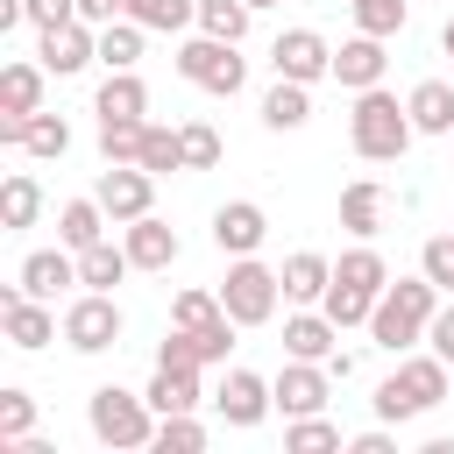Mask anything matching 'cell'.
Returning <instances> with one entry per match:
<instances>
[{"label":"cell","instance_id":"cell-1","mask_svg":"<svg viewBox=\"0 0 454 454\" xmlns=\"http://www.w3.org/2000/svg\"><path fill=\"white\" fill-rule=\"evenodd\" d=\"M447 397H454V362H440L433 348L426 355H397V369L376 383V419L383 426H404V419H426Z\"/></svg>","mask_w":454,"mask_h":454},{"label":"cell","instance_id":"cell-2","mask_svg":"<svg viewBox=\"0 0 454 454\" xmlns=\"http://www.w3.org/2000/svg\"><path fill=\"white\" fill-rule=\"evenodd\" d=\"M433 312H440V284L426 270L419 277H390L383 298H376V312H369V340L390 348V355H411V340H426Z\"/></svg>","mask_w":454,"mask_h":454},{"label":"cell","instance_id":"cell-3","mask_svg":"<svg viewBox=\"0 0 454 454\" xmlns=\"http://www.w3.org/2000/svg\"><path fill=\"white\" fill-rule=\"evenodd\" d=\"M411 106L397 99V92H383V85H369V92H355V106H348V142H355V156L362 163H397L404 149H411Z\"/></svg>","mask_w":454,"mask_h":454},{"label":"cell","instance_id":"cell-4","mask_svg":"<svg viewBox=\"0 0 454 454\" xmlns=\"http://www.w3.org/2000/svg\"><path fill=\"white\" fill-rule=\"evenodd\" d=\"M85 426H92V440L114 447V454L156 447V404H149L142 390H121V383H99V390L85 397Z\"/></svg>","mask_w":454,"mask_h":454},{"label":"cell","instance_id":"cell-5","mask_svg":"<svg viewBox=\"0 0 454 454\" xmlns=\"http://www.w3.org/2000/svg\"><path fill=\"white\" fill-rule=\"evenodd\" d=\"M277 298H284V270L255 262V255H227V277H220V305L234 326H270L277 319Z\"/></svg>","mask_w":454,"mask_h":454},{"label":"cell","instance_id":"cell-6","mask_svg":"<svg viewBox=\"0 0 454 454\" xmlns=\"http://www.w3.org/2000/svg\"><path fill=\"white\" fill-rule=\"evenodd\" d=\"M177 78H192L199 92H213V99H234L241 85H248V57H241V43H220V35H192V43H177Z\"/></svg>","mask_w":454,"mask_h":454},{"label":"cell","instance_id":"cell-7","mask_svg":"<svg viewBox=\"0 0 454 454\" xmlns=\"http://www.w3.org/2000/svg\"><path fill=\"white\" fill-rule=\"evenodd\" d=\"M121 305H114V291H78L71 305H64V348L71 355H106V348H121Z\"/></svg>","mask_w":454,"mask_h":454},{"label":"cell","instance_id":"cell-8","mask_svg":"<svg viewBox=\"0 0 454 454\" xmlns=\"http://www.w3.org/2000/svg\"><path fill=\"white\" fill-rule=\"evenodd\" d=\"M92 199L106 206V220H114V227H128V220L156 213V170H142V163H106V170H99V184H92Z\"/></svg>","mask_w":454,"mask_h":454},{"label":"cell","instance_id":"cell-9","mask_svg":"<svg viewBox=\"0 0 454 454\" xmlns=\"http://www.w3.org/2000/svg\"><path fill=\"white\" fill-rule=\"evenodd\" d=\"M0 326H7V348H21V355H35V348H50L64 333V319L50 312V298H28L21 284L0 291Z\"/></svg>","mask_w":454,"mask_h":454},{"label":"cell","instance_id":"cell-10","mask_svg":"<svg viewBox=\"0 0 454 454\" xmlns=\"http://www.w3.org/2000/svg\"><path fill=\"white\" fill-rule=\"evenodd\" d=\"M270 390H277V411H284V419H305V411H326V397H333V369H326V362H298V355H284V369L270 376Z\"/></svg>","mask_w":454,"mask_h":454},{"label":"cell","instance_id":"cell-11","mask_svg":"<svg viewBox=\"0 0 454 454\" xmlns=\"http://www.w3.org/2000/svg\"><path fill=\"white\" fill-rule=\"evenodd\" d=\"M43 43H35V64L50 71V78H71V71H85V64H99V28L92 21H57V28H35Z\"/></svg>","mask_w":454,"mask_h":454},{"label":"cell","instance_id":"cell-12","mask_svg":"<svg viewBox=\"0 0 454 454\" xmlns=\"http://www.w3.org/2000/svg\"><path fill=\"white\" fill-rule=\"evenodd\" d=\"M270 64H277V78L319 85V78H333V43H326L319 28H284V35L270 43Z\"/></svg>","mask_w":454,"mask_h":454},{"label":"cell","instance_id":"cell-13","mask_svg":"<svg viewBox=\"0 0 454 454\" xmlns=\"http://www.w3.org/2000/svg\"><path fill=\"white\" fill-rule=\"evenodd\" d=\"M213 411H220L234 433H248V426H262V419L277 411V390H270V376H255V369H227V383L213 390Z\"/></svg>","mask_w":454,"mask_h":454},{"label":"cell","instance_id":"cell-14","mask_svg":"<svg viewBox=\"0 0 454 454\" xmlns=\"http://www.w3.org/2000/svg\"><path fill=\"white\" fill-rule=\"evenodd\" d=\"M43 78H50L43 64H7V71H0V142H7V149L21 142V121L43 114Z\"/></svg>","mask_w":454,"mask_h":454},{"label":"cell","instance_id":"cell-15","mask_svg":"<svg viewBox=\"0 0 454 454\" xmlns=\"http://www.w3.org/2000/svg\"><path fill=\"white\" fill-rule=\"evenodd\" d=\"M270 241V213L255 206V199H227L220 213H213V248L220 255H255Z\"/></svg>","mask_w":454,"mask_h":454},{"label":"cell","instance_id":"cell-16","mask_svg":"<svg viewBox=\"0 0 454 454\" xmlns=\"http://www.w3.org/2000/svg\"><path fill=\"white\" fill-rule=\"evenodd\" d=\"M383 71H390V50H383V35H348L340 50H333V78L348 85V92H369V85H383Z\"/></svg>","mask_w":454,"mask_h":454},{"label":"cell","instance_id":"cell-17","mask_svg":"<svg viewBox=\"0 0 454 454\" xmlns=\"http://www.w3.org/2000/svg\"><path fill=\"white\" fill-rule=\"evenodd\" d=\"M121 241H128V255H135V270H170V262L184 255V241H177V227H170V220H156V213H142V220H128V227H121Z\"/></svg>","mask_w":454,"mask_h":454},{"label":"cell","instance_id":"cell-18","mask_svg":"<svg viewBox=\"0 0 454 454\" xmlns=\"http://www.w3.org/2000/svg\"><path fill=\"white\" fill-rule=\"evenodd\" d=\"M78 284V248H35L28 262H21V291L28 298H57V291H71Z\"/></svg>","mask_w":454,"mask_h":454},{"label":"cell","instance_id":"cell-19","mask_svg":"<svg viewBox=\"0 0 454 454\" xmlns=\"http://www.w3.org/2000/svg\"><path fill=\"white\" fill-rule=\"evenodd\" d=\"M333 340H340V326L319 305H305V312L284 319V355H298V362H333Z\"/></svg>","mask_w":454,"mask_h":454},{"label":"cell","instance_id":"cell-20","mask_svg":"<svg viewBox=\"0 0 454 454\" xmlns=\"http://www.w3.org/2000/svg\"><path fill=\"white\" fill-rule=\"evenodd\" d=\"M383 213H390V192H383L376 177H355V184L340 192V227H348L355 241H369V234H383Z\"/></svg>","mask_w":454,"mask_h":454},{"label":"cell","instance_id":"cell-21","mask_svg":"<svg viewBox=\"0 0 454 454\" xmlns=\"http://www.w3.org/2000/svg\"><path fill=\"white\" fill-rule=\"evenodd\" d=\"M305 121H312V85L277 78V85L262 92V128H270V135H298Z\"/></svg>","mask_w":454,"mask_h":454},{"label":"cell","instance_id":"cell-22","mask_svg":"<svg viewBox=\"0 0 454 454\" xmlns=\"http://www.w3.org/2000/svg\"><path fill=\"white\" fill-rule=\"evenodd\" d=\"M404 106H411V128L419 135H454V85L447 78H419L404 92Z\"/></svg>","mask_w":454,"mask_h":454},{"label":"cell","instance_id":"cell-23","mask_svg":"<svg viewBox=\"0 0 454 454\" xmlns=\"http://www.w3.org/2000/svg\"><path fill=\"white\" fill-rule=\"evenodd\" d=\"M92 114H99V121H149V85H142L135 71H106Z\"/></svg>","mask_w":454,"mask_h":454},{"label":"cell","instance_id":"cell-24","mask_svg":"<svg viewBox=\"0 0 454 454\" xmlns=\"http://www.w3.org/2000/svg\"><path fill=\"white\" fill-rule=\"evenodd\" d=\"M326 284H333V262H326L319 248L284 255V298H291V305H319V298H326Z\"/></svg>","mask_w":454,"mask_h":454},{"label":"cell","instance_id":"cell-25","mask_svg":"<svg viewBox=\"0 0 454 454\" xmlns=\"http://www.w3.org/2000/svg\"><path fill=\"white\" fill-rule=\"evenodd\" d=\"M128 270H135L128 241H92V248H78V284H85V291H114Z\"/></svg>","mask_w":454,"mask_h":454},{"label":"cell","instance_id":"cell-26","mask_svg":"<svg viewBox=\"0 0 454 454\" xmlns=\"http://www.w3.org/2000/svg\"><path fill=\"white\" fill-rule=\"evenodd\" d=\"M57 241H64V248L106 241V206H99V199H64V206H57Z\"/></svg>","mask_w":454,"mask_h":454},{"label":"cell","instance_id":"cell-27","mask_svg":"<svg viewBox=\"0 0 454 454\" xmlns=\"http://www.w3.org/2000/svg\"><path fill=\"white\" fill-rule=\"evenodd\" d=\"M149 404H156V419H170V411H199V369H156L149 376V390H142Z\"/></svg>","mask_w":454,"mask_h":454},{"label":"cell","instance_id":"cell-28","mask_svg":"<svg viewBox=\"0 0 454 454\" xmlns=\"http://www.w3.org/2000/svg\"><path fill=\"white\" fill-rule=\"evenodd\" d=\"M14 149H28L35 163H57V156L71 149V121L43 106V114H28V121H21V142H14Z\"/></svg>","mask_w":454,"mask_h":454},{"label":"cell","instance_id":"cell-29","mask_svg":"<svg viewBox=\"0 0 454 454\" xmlns=\"http://www.w3.org/2000/svg\"><path fill=\"white\" fill-rule=\"evenodd\" d=\"M128 21H142L149 35H177L199 28V0H128Z\"/></svg>","mask_w":454,"mask_h":454},{"label":"cell","instance_id":"cell-30","mask_svg":"<svg viewBox=\"0 0 454 454\" xmlns=\"http://www.w3.org/2000/svg\"><path fill=\"white\" fill-rule=\"evenodd\" d=\"M142 35H149V28L128 21V14L106 21V28H99V64H106V71H135V64H142Z\"/></svg>","mask_w":454,"mask_h":454},{"label":"cell","instance_id":"cell-31","mask_svg":"<svg viewBox=\"0 0 454 454\" xmlns=\"http://www.w3.org/2000/svg\"><path fill=\"white\" fill-rule=\"evenodd\" d=\"M35 220H43V184L28 170H14L0 184V227H35Z\"/></svg>","mask_w":454,"mask_h":454},{"label":"cell","instance_id":"cell-32","mask_svg":"<svg viewBox=\"0 0 454 454\" xmlns=\"http://www.w3.org/2000/svg\"><path fill=\"white\" fill-rule=\"evenodd\" d=\"M142 170L177 177V170H184V135H177V128H163V121H149V128H142Z\"/></svg>","mask_w":454,"mask_h":454},{"label":"cell","instance_id":"cell-33","mask_svg":"<svg viewBox=\"0 0 454 454\" xmlns=\"http://www.w3.org/2000/svg\"><path fill=\"white\" fill-rule=\"evenodd\" d=\"M333 277H340V284H355V291H369V298H383V284H390V262H383V255L362 241V248H348V255L333 262Z\"/></svg>","mask_w":454,"mask_h":454},{"label":"cell","instance_id":"cell-34","mask_svg":"<svg viewBox=\"0 0 454 454\" xmlns=\"http://www.w3.org/2000/svg\"><path fill=\"white\" fill-rule=\"evenodd\" d=\"M319 312H326V319H333V326L348 333V326H369V312H376V298L333 277V284H326V298H319Z\"/></svg>","mask_w":454,"mask_h":454},{"label":"cell","instance_id":"cell-35","mask_svg":"<svg viewBox=\"0 0 454 454\" xmlns=\"http://www.w3.org/2000/svg\"><path fill=\"white\" fill-rule=\"evenodd\" d=\"M284 447H291V454H326V447H348V440H340V426H333L326 411H305V419L284 426Z\"/></svg>","mask_w":454,"mask_h":454},{"label":"cell","instance_id":"cell-36","mask_svg":"<svg viewBox=\"0 0 454 454\" xmlns=\"http://www.w3.org/2000/svg\"><path fill=\"white\" fill-rule=\"evenodd\" d=\"M348 14H355L362 35H383V43H390V35L411 21V0H348Z\"/></svg>","mask_w":454,"mask_h":454},{"label":"cell","instance_id":"cell-37","mask_svg":"<svg viewBox=\"0 0 454 454\" xmlns=\"http://www.w3.org/2000/svg\"><path fill=\"white\" fill-rule=\"evenodd\" d=\"M156 369H206V333L199 326H170L156 340Z\"/></svg>","mask_w":454,"mask_h":454},{"label":"cell","instance_id":"cell-38","mask_svg":"<svg viewBox=\"0 0 454 454\" xmlns=\"http://www.w3.org/2000/svg\"><path fill=\"white\" fill-rule=\"evenodd\" d=\"M248 14H255L248 0H199V28L220 35V43H241L248 35Z\"/></svg>","mask_w":454,"mask_h":454},{"label":"cell","instance_id":"cell-39","mask_svg":"<svg viewBox=\"0 0 454 454\" xmlns=\"http://www.w3.org/2000/svg\"><path fill=\"white\" fill-rule=\"evenodd\" d=\"M142 128L149 121H99V156L106 163H142Z\"/></svg>","mask_w":454,"mask_h":454},{"label":"cell","instance_id":"cell-40","mask_svg":"<svg viewBox=\"0 0 454 454\" xmlns=\"http://www.w3.org/2000/svg\"><path fill=\"white\" fill-rule=\"evenodd\" d=\"M199 447H206V426H199L192 411L156 419V454H199Z\"/></svg>","mask_w":454,"mask_h":454},{"label":"cell","instance_id":"cell-41","mask_svg":"<svg viewBox=\"0 0 454 454\" xmlns=\"http://www.w3.org/2000/svg\"><path fill=\"white\" fill-rule=\"evenodd\" d=\"M213 319H227L220 291H177L170 298V326H213Z\"/></svg>","mask_w":454,"mask_h":454},{"label":"cell","instance_id":"cell-42","mask_svg":"<svg viewBox=\"0 0 454 454\" xmlns=\"http://www.w3.org/2000/svg\"><path fill=\"white\" fill-rule=\"evenodd\" d=\"M177 135H184V170H213L220 163V128L213 121H184Z\"/></svg>","mask_w":454,"mask_h":454},{"label":"cell","instance_id":"cell-43","mask_svg":"<svg viewBox=\"0 0 454 454\" xmlns=\"http://www.w3.org/2000/svg\"><path fill=\"white\" fill-rule=\"evenodd\" d=\"M28 426H35V397L28 390H0V447L28 440Z\"/></svg>","mask_w":454,"mask_h":454},{"label":"cell","instance_id":"cell-44","mask_svg":"<svg viewBox=\"0 0 454 454\" xmlns=\"http://www.w3.org/2000/svg\"><path fill=\"white\" fill-rule=\"evenodd\" d=\"M419 270H426V277H433V284L454 298V234H433V241L419 248Z\"/></svg>","mask_w":454,"mask_h":454},{"label":"cell","instance_id":"cell-45","mask_svg":"<svg viewBox=\"0 0 454 454\" xmlns=\"http://www.w3.org/2000/svg\"><path fill=\"white\" fill-rule=\"evenodd\" d=\"M426 348H433L440 362H454V305H440V312H433V326H426Z\"/></svg>","mask_w":454,"mask_h":454},{"label":"cell","instance_id":"cell-46","mask_svg":"<svg viewBox=\"0 0 454 454\" xmlns=\"http://www.w3.org/2000/svg\"><path fill=\"white\" fill-rule=\"evenodd\" d=\"M348 454H397V440H390V426H369V433L348 440Z\"/></svg>","mask_w":454,"mask_h":454},{"label":"cell","instance_id":"cell-47","mask_svg":"<svg viewBox=\"0 0 454 454\" xmlns=\"http://www.w3.org/2000/svg\"><path fill=\"white\" fill-rule=\"evenodd\" d=\"M121 14H128V0H78V21H92V28H106Z\"/></svg>","mask_w":454,"mask_h":454},{"label":"cell","instance_id":"cell-48","mask_svg":"<svg viewBox=\"0 0 454 454\" xmlns=\"http://www.w3.org/2000/svg\"><path fill=\"white\" fill-rule=\"evenodd\" d=\"M440 50H447V57H454V14H447V28H440Z\"/></svg>","mask_w":454,"mask_h":454},{"label":"cell","instance_id":"cell-49","mask_svg":"<svg viewBox=\"0 0 454 454\" xmlns=\"http://www.w3.org/2000/svg\"><path fill=\"white\" fill-rule=\"evenodd\" d=\"M248 7H284V0H248Z\"/></svg>","mask_w":454,"mask_h":454}]
</instances>
